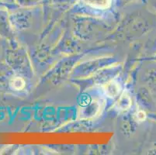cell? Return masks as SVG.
Listing matches in <instances>:
<instances>
[{
	"label": "cell",
	"mask_w": 156,
	"mask_h": 155,
	"mask_svg": "<svg viewBox=\"0 0 156 155\" xmlns=\"http://www.w3.org/2000/svg\"><path fill=\"white\" fill-rule=\"evenodd\" d=\"M120 87L116 81H110L103 85V91L106 96L110 98H114L120 92Z\"/></svg>",
	"instance_id": "1"
},
{
	"label": "cell",
	"mask_w": 156,
	"mask_h": 155,
	"mask_svg": "<svg viewBox=\"0 0 156 155\" xmlns=\"http://www.w3.org/2000/svg\"><path fill=\"white\" fill-rule=\"evenodd\" d=\"M130 106H131V99L130 96L127 92H124L116 103V109L120 112H122V111L127 110Z\"/></svg>",
	"instance_id": "2"
},
{
	"label": "cell",
	"mask_w": 156,
	"mask_h": 155,
	"mask_svg": "<svg viewBox=\"0 0 156 155\" xmlns=\"http://www.w3.org/2000/svg\"><path fill=\"white\" fill-rule=\"evenodd\" d=\"M111 1L112 0H84L87 5L100 9L108 8L111 4Z\"/></svg>",
	"instance_id": "3"
},
{
	"label": "cell",
	"mask_w": 156,
	"mask_h": 155,
	"mask_svg": "<svg viewBox=\"0 0 156 155\" xmlns=\"http://www.w3.org/2000/svg\"><path fill=\"white\" fill-rule=\"evenodd\" d=\"M9 86L11 87V89L16 91L22 90L25 87V81L20 77H16L14 79H11V81L9 82Z\"/></svg>",
	"instance_id": "4"
},
{
	"label": "cell",
	"mask_w": 156,
	"mask_h": 155,
	"mask_svg": "<svg viewBox=\"0 0 156 155\" xmlns=\"http://www.w3.org/2000/svg\"><path fill=\"white\" fill-rule=\"evenodd\" d=\"M146 119V113L144 111H138L135 114V119L138 122H143Z\"/></svg>",
	"instance_id": "5"
}]
</instances>
